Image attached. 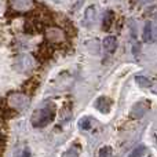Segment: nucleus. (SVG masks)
<instances>
[{"mask_svg": "<svg viewBox=\"0 0 157 157\" xmlns=\"http://www.w3.org/2000/svg\"><path fill=\"white\" fill-rule=\"evenodd\" d=\"M116 37H113V36H108V37L103 39V48L106 50L108 52H113L114 50H116Z\"/></svg>", "mask_w": 157, "mask_h": 157, "instance_id": "obj_1", "label": "nucleus"}, {"mask_svg": "<svg viewBox=\"0 0 157 157\" xmlns=\"http://www.w3.org/2000/svg\"><path fill=\"white\" fill-rule=\"evenodd\" d=\"M80 125H81L83 130H90V128H91V120L90 119H83L80 121Z\"/></svg>", "mask_w": 157, "mask_h": 157, "instance_id": "obj_6", "label": "nucleus"}, {"mask_svg": "<svg viewBox=\"0 0 157 157\" xmlns=\"http://www.w3.org/2000/svg\"><path fill=\"white\" fill-rule=\"evenodd\" d=\"M22 157H30V155H29V150L25 149V150H24V153H22Z\"/></svg>", "mask_w": 157, "mask_h": 157, "instance_id": "obj_7", "label": "nucleus"}, {"mask_svg": "<svg viewBox=\"0 0 157 157\" xmlns=\"http://www.w3.org/2000/svg\"><path fill=\"white\" fill-rule=\"evenodd\" d=\"M113 13H110L109 11L108 13V15L103 18V29H109L110 28V25H112V22H113Z\"/></svg>", "mask_w": 157, "mask_h": 157, "instance_id": "obj_2", "label": "nucleus"}, {"mask_svg": "<svg viewBox=\"0 0 157 157\" xmlns=\"http://www.w3.org/2000/svg\"><path fill=\"white\" fill-rule=\"evenodd\" d=\"M152 39V28H150V24H146L145 26V32H144V40H150Z\"/></svg>", "mask_w": 157, "mask_h": 157, "instance_id": "obj_3", "label": "nucleus"}, {"mask_svg": "<svg viewBox=\"0 0 157 157\" xmlns=\"http://www.w3.org/2000/svg\"><path fill=\"white\" fill-rule=\"evenodd\" d=\"M112 155V149L110 147H102V149L99 150V157H110Z\"/></svg>", "mask_w": 157, "mask_h": 157, "instance_id": "obj_5", "label": "nucleus"}, {"mask_svg": "<svg viewBox=\"0 0 157 157\" xmlns=\"http://www.w3.org/2000/svg\"><path fill=\"white\" fill-rule=\"evenodd\" d=\"M146 152V149H145V146H139V147H136L135 150H134V153L131 155V157H141L144 153Z\"/></svg>", "mask_w": 157, "mask_h": 157, "instance_id": "obj_4", "label": "nucleus"}]
</instances>
